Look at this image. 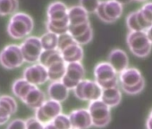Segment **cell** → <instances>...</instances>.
<instances>
[{
  "instance_id": "6da1fadb",
  "label": "cell",
  "mask_w": 152,
  "mask_h": 129,
  "mask_svg": "<svg viewBox=\"0 0 152 129\" xmlns=\"http://www.w3.org/2000/svg\"><path fill=\"white\" fill-rule=\"evenodd\" d=\"M32 18L24 13H18L13 15L7 26L9 36L15 40H21L28 36L33 30Z\"/></svg>"
},
{
  "instance_id": "7a4b0ae2",
  "label": "cell",
  "mask_w": 152,
  "mask_h": 129,
  "mask_svg": "<svg viewBox=\"0 0 152 129\" xmlns=\"http://www.w3.org/2000/svg\"><path fill=\"white\" fill-rule=\"evenodd\" d=\"M118 81L124 92L130 95L140 93L145 86V81L141 73L136 68H126L120 73Z\"/></svg>"
},
{
  "instance_id": "3957f363",
  "label": "cell",
  "mask_w": 152,
  "mask_h": 129,
  "mask_svg": "<svg viewBox=\"0 0 152 129\" xmlns=\"http://www.w3.org/2000/svg\"><path fill=\"white\" fill-rule=\"evenodd\" d=\"M126 41L132 53L138 57L147 56L151 50L152 44L146 32H131L127 36Z\"/></svg>"
},
{
  "instance_id": "277c9868",
  "label": "cell",
  "mask_w": 152,
  "mask_h": 129,
  "mask_svg": "<svg viewBox=\"0 0 152 129\" xmlns=\"http://www.w3.org/2000/svg\"><path fill=\"white\" fill-rule=\"evenodd\" d=\"M95 82L100 86V88L107 89L117 86L118 76L117 73L107 62L99 63L94 68Z\"/></svg>"
},
{
  "instance_id": "5b68a950",
  "label": "cell",
  "mask_w": 152,
  "mask_h": 129,
  "mask_svg": "<svg viewBox=\"0 0 152 129\" xmlns=\"http://www.w3.org/2000/svg\"><path fill=\"white\" fill-rule=\"evenodd\" d=\"M88 111L92 120V125L102 128L107 126L111 121L110 108L106 105L101 100H97L90 102Z\"/></svg>"
},
{
  "instance_id": "8992f818",
  "label": "cell",
  "mask_w": 152,
  "mask_h": 129,
  "mask_svg": "<svg viewBox=\"0 0 152 129\" xmlns=\"http://www.w3.org/2000/svg\"><path fill=\"white\" fill-rule=\"evenodd\" d=\"M102 89L100 86L92 80L83 79L73 89L74 96L83 101H93L100 100Z\"/></svg>"
},
{
  "instance_id": "52a82bcc",
  "label": "cell",
  "mask_w": 152,
  "mask_h": 129,
  "mask_svg": "<svg viewBox=\"0 0 152 129\" xmlns=\"http://www.w3.org/2000/svg\"><path fill=\"white\" fill-rule=\"evenodd\" d=\"M24 62L20 46L10 44L0 52V64L6 69H15L20 67Z\"/></svg>"
},
{
  "instance_id": "ba28073f",
  "label": "cell",
  "mask_w": 152,
  "mask_h": 129,
  "mask_svg": "<svg viewBox=\"0 0 152 129\" xmlns=\"http://www.w3.org/2000/svg\"><path fill=\"white\" fill-rule=\"evenodd\" d=\"M85 68L81 62L66 64L65 73L61 79V82L68 90H73L81 81L84 79Z\"/></svg>"
},
{
  "instance_id": "9c48e42d",
  "label": "cell",
  "mask_w": 152,
  "mask_h": 129,
  "mask_svg": "<svg viewBox=\"0 0 152 129\" xmlns=\"http://www.w3.org/2000/svg\"><path fill=\"white\" fill-rule=\"evenodd\" d=\"M96 13L100 20L105 23L115 22L123 13V7L115 0H107L99 3Z\"/></svg>"
},
{
  "instance_id": "30bf717a",
  "label": "cell",
  "mask_w": 152,
  "mask_h": 129,
  "mask_svg": "<svg viewBox=\"0 0 152 129\" xmlns=\"http://www.w3.org/2000/svg\"><path fill=\"white\" fill-rule=\"evenodd\" d=\"M35 110V117L45 125L60 115L63 108L60 102L53 100H46L44 103Z\"/></svg>"
},
{
  "instance_id": "8fae6325",
  "label": "cell",
  "mask_w": 152,
  "mask_h": 129,
  "mask_svg": "<svg viewBox=\"0 0 152 129\" xmlns=\"http://www.w3.org/2000/svg\"><path fill=\"white\" fill-rule=\"evenodd\" d=\"M23 59L27 63H36L39 61V56L43 51L40 40L38 37H28L20 46Z\"/></svg>"
},
{
  "instance_id": "7c38bea8",
  "label": "cell",
  "mask_w": 152,
  "mask_h": 129,
  "mask_svg": "<svg viewBox=\"0 0 152 129\" xmlns=\"http://www.w3.org/2000/svg\"><path fill=\"white\" fill-rule=\"evenodd\" d=\"M23 78L35 86L44 84L48 80L47 68L39 63L32 64L24 69Z\"/></svg>"
},
{
  "instance_id": "4fadbf2b",
  "label": "cell",
  "mask_w": 152,
  "mask_h": 129,
  "mask_svg": "<svg viewBox=\"0 0 152 129\" xmlns=\"http://www.w3.org/2000/svg\"><path fill=\"white\" fill-rule=\"evenodd\" d=\"M67 116L73 129H89L92 126V120L87 108L73 109Z\"/></svg>"
},
{
  "instance_id": "5bb4252c",
  "label": "cell",
  "mask_w": 152,
  "mask_h": 129,
  "mask_svg": "<svg viewBox=\"0 0 152 129\" xmlns=\"http://www.w3.org/2000/svg\"><path fill=\"white\" fill-rule=\"evenodd\" d=\"M17 102L10 95L0 96V125L9 121L11 117L17 111Z\"/></svg>"
},
{
  "instance_id": "9a60e30c",
  "label": "cell",
  "mask_w": 152,
  "mask_h": 129,
  "mask_svg": "<svg viewBox=\"0 0 152 129\" xmlns=\"http://www.w3.org/2000/svg\"><path fill=\"white\" fill-rule=\"evenodd\" d=\"M113 69L117 73L120 74L126 68H128L129 59L127 54L119 48L113 49L108 55V62Z\"/></svg>"
},
{
  "instance_id": "2e32d148",
  "label": "cell",
  "mask_w": 152,
  "mask_h": 129,
  "mask_svg": "<svg viewBox=\"0 0 152 129\" xmlns=\"http://www.w3.org/2000/svg\"><path fill=\"white\" fill-rule=\"evenodd\" d=\"M46 100L45 93L37 86H32V88L26 93L23 98L22 101L30 108L37 109L40 107Z\"/></svg>"
},
{
  "instance_id": "e0dca14e",
  "label": "cell",
  "mask_w": 152,
  "mask_h": 129,
  "mask_svg": "<svg viewBox=\"0 0 152 129\" xmlns=\"http://www.w3.org/2000/svg\"><path fill=\"white\" fill-rule=\"evenodd\" d=\"M47 93L49 100H53L61 103L67 100L69 96V90L61 81H56L51 82L48 87Z\"/></svg>"
},
{
  "instance_id": "ac0fdd59",
  "label": "cell",
  "mask_w": 152,
  "mask_h": 129,
  "mask_svg": "<svg viewBox=\"0 0 152 129\" xmlns=\"http://www.w3.org/2000/svg\"><path fill=\"white\" fill-rule=\"evenodd\" d=\"M67 7L60 1L53 2L48 8V22H58L68 20Z\"/></svg>"
},
{
  "instance_id": "d6986e66",
  "label": "cell",
  "mask_w": 152,
  "mask_h": 129,
  "mask_svg": "<svg viewBox=\"0 0 152 129\" xmlns=\"http://www.w3.org/2000/svg\"><path fill=\"white\" fill-rule=\"evenodd\" d=\"M63 60L68 63H74V62H81L83 58V49L81 45L77 43H73L69 47L65 48L62 51H60Z\"/></svg>"
},
{
  "instance_id": "ffe728a7",
  "label": "cell",
  "mask_w": 152,
  "mask_h": 129,
  "mask_svg": "<svg viewBox=\"0 0 152 129\" xmlns=\"http://www.w3.org/2000/svg\"><path fill=\"white\" fill-rule=\"evenodd\" d=\"M100 100L107 105L110 108L118 106L122 100V93L121 91L117 86L103 89Z\"/></svg>"
},
{
  "instance_id": "44dd1931",
  "label": "cell",
  "mask_w": 152,
  "mask_h": 129,
  "mask_svg": "<svg viewBox=\"0 0 152 129\" xmlns=\"http://www.w3.org/2000/svg\"><path fill=\"white\" fill-rule=\"evenodd\" d=\"M137 20L142 29V31H147L152 25V3H148L143 6V7L137 11Z\"/></svg>"
},
{
  "instance_id": "7402d4cb",
  "label": "cell",
  "mask_w": 152,
  "mask_h": 129,
  "mask_svg": "<svg viewBox=\"0 0 152 129\" xmlns=\"http://www.w3.org/2000/svg\"><path fill=\"white\" fill-rule=\"evenodd\" d=\"M69 25H77L89 22L88 13H86L80 6L72 7L67 11Z\"/></svg>"
},
{
  "instance_id": "603a6c76",
  "label": "cell",
  "mask_w": 152,
  "mask_h": 129,
  "mask_svg": "<svg viewBox=\"0 0 152 129\" xmlns=\"http://www.w3.org/2000/svg\"><path fill=\"white\" fill-rule=\"evenodd\" d=\"M63 60L62 56L60 51L57 49H53V50H43L39 56V63L46 68L50 67L51 64Z\"/></svg>"
},
{
  "instance_id": "cb8c5ba5",
  "label": "cell",
  "mask_w": 152,
  "mask_h": 129,
  "mask_svg": "<svg viewBox=\"0 0 152 129\" xmlns=\"http://www.w3.org/2000/svg\"><path fill=\"white\" fill-rule=\"evenodd\" d=\"M65 67H66V63L64 60L58 61L51 64L50 67L47 68L48 80H50L51 82L61 81V79L63 78L65 73Z\"/></svg>"
},
{
  "instance_id": "d4e9b609",
  "label": "cell",
  "mask_w": 152,
  "mask_h": 129,
  "mask_svg": "<svg viewBox=\"0 0 152 129\" xmlns=\"http://www.w3.org/2000/svg\"><path fill=\"white\" fill-rule=\"evenodd\" d=\"M32 86H34V85L31 84L23 78H20V79L15 80L13 83L11 90H12L13 94L16 98H18L22 100L23 98L26 95V93L32 88Z\"/></svg>"
},
{
  "instance_id": "484cf974",
  "label": "cell",
  "mask_w": 152,
  "mask_h": 129,
  "mask_svg": "<svg viewBox=\"0 0 152 129\" xmlns=\"http://www.w3.org/2000/svg\"><path fill=\"white\" fill-rule=\"evenodd\" d=\"M57 35L50 32H47L40 38V43L43 50L57 49Z\"/></svg>"
},
{
  "instance_id": "4316f807",
  "label": "cell",
  "mask_w": 152,
  "mask_h": 129,
  "mask_svg": "<svg viewBox=\"0 0 152 129\" xmlns=\"http://www.w3.org/2000/svg\"><path fill=\"white\" fill-rule=\"evenodd\" d=\"M18 8V0H0V15L15 13Z\"/></svg>"
},
{
  "instance_id": "83f0119b",
  "label": "cell",
  "mask_w": 152,
  "mask_h": 129,
  "mask_svg": "<svg viewBox=\"0 0 152 129\" xmlns=\"http://www.w3.org/2000/svg\"><path fill=\"white\" fill-rule=\"evenodd\" d=\"M91 27V26L89 22L81 23V24H77V25H69L67 32L74 39V38H77V37L83 35Z\"/></svg>"
},
{
  "instance_id": "f1b7e54d",
  "label": "cell",
  "mask_w": 152,
  "mask_h": 129,
  "mask_svg": "<svg viewBox=\"0 0 152 129\" xmlns=\"http://www.w3.org/2000/svg\"><path fill=\"white\" fill-rule=\"evenodd\" d=\"M56 129H72V125L67 115L60 114L51 121Z\"/></svg>"
},
{
  "instance_id": "f546056e",
  "label": "cell",
  "mask_w": 152,
  "mask_h": 129,
  "mask_svg": "<svg viewBox=\"0 0 152 129\" xmlns=\"http://www.w3.org/2000/svg\"><path fill=\"white\" fill-rule=\"evenodd\" d=\"M73 43H76V42L68 32L60 34L57 37V50L62 51L63 49H64L65 48L69 47L70 45Z\"/></svg>"
},
{
  "instance_id": "4dcf8cb0",
  "label": "cell",
  "mask_w": 152,
  "mask_h": 129,
  "mask_svg": "<svg viewBox=\"0 0 152 129\" xmlns=\"http://www.w3.org/2000/svg\"><path fill=\"white\" fill-rule=\"evenodd\" d=\"M100 1L99 0H80V7L88 14L96 12Z\"/></svg>"
},
{
  "instance_id": "1f68e13d",
  "label": "cell",
  "mask_w": 152,
  "mask_h": 129,
  "mask_svg": "<svg viewBox=\"0 0 152 129\" xmlns=\"http://www.w3.org/2000/svg\"><path fill=\"white\" fill-rule=\"evenodd\" d=\"M126 23H127L128 28L131 30V32H144V31H142V29L140 28V26L138 23L136 12L131 13L128 15L127 20H126Z\"/></svg>"
},
{
  "instance_id": "d6a6232c",
  "label": "cell",
  "mask_w": 152,
  "mask_h": 129,
  "mask_svg": "<svg viewBox=\"0 0 152 129\" xmlns=\"http://www.w3.org/2000/svg\"><path fill=\"white\" fill-rule=\"evenodd\" d=\"M92 38H93V31H92V28L91 27L83 35L77 37V38H74L73 40L79 45H85V44L90 43L91 41Z\"/></svg>"
},
{
  "instance_id": "836d02e7",
  "label": "cell",
  "mask_w": 152,
  "mask_h": 129,
  "mask_svg": "<svg viewBox=\"0 0 152 129\" xmlns=\"http://www.w3.org/2000/svg\"><path fill=\"white\" fill-rule=\"evenodd\" d=\"M25 129H44V124L39 121L35 117L25 120Z\"/></svg>"
},
{
  "instance_id": "e575fe53",
  "label": "cell",
  "mask_w": 152,
  "mask_h": 129,
  "mask_svg": "<svg viewBox=\"0 0 152 129\" xmlns=\"http://www.w3.org/2000/svg\"><path fill=\"white\" fill-rule=\"evenodd\" d=\"M6 129H25V120L15 118L10 121Z\"/></svg>"
},
{
  "instance_id": "d590c367",
  "label": "cell",
  "mask_w": 152,
  "mask_h": 129,
  "mask_svg": "<svg viewBox=\"0 0 152 129\" xmlns=\"http://www.w3.org/2000/svg\"><path fill=\"white\" fill-rule=\"evenodd\" d=\"M146 126H147V129H152V111H151L148 118L147 119Z\"/></svg>"
},
{
  "instance_id": "8d00e7d4",
  "label": "cell",
  "mask_w": 152,
  "mask_h": 129,
  "mask_svg": "<svg viewBox=\"0 0 152 129\" xmlns=\"http://www.w3.org/2000/svg\"><path fill=\"white\" fill-rule=\"evenodd\" d=\"M146 34H147V36H148V38L150 43L152 44V25L146 31Z\"/></svg>"
},
{
  "instance_id": "74e56055",
  "label": "cell",
  "mask_w": 152,
  "mask_h": 129,
  "mask_svg": "<svg viewBox=\"0 0 152 129\" xmlns=\"http://www.w3.org/2000/svg\"><path fill=\"white\" fill-rule=\"evenodd\" d=\"M44 129H56V128L52 122H49L44 125Z\"/></svg>"
},
{
  "instance_id": "f35d334b",
  "label": "cell",
  "mask_w": 152,
  "mask_h": 129,
  "mask_svg": "<svg viewBox=\"0 0 152 129\" xmlns=\"http://www.w3.org/2000/svg\"><path fill=\"white\" fill-rule=\"evenodd\" d=\"M115 2H117V3H119L120 5H125V4H128V3H130L132 0H115Z\"/></svg>"
},
{
  "instance_id": "ab89813d",
  "label": "cell",
  "mask_w": 152,
  "mask_h": 129,
  "mask_svg": "<svg viewBox=\"0 0 152 129\" xmlns=\"http://www.w3.org/2000/svg\"><path fill=\"white\" fill-rule=\"evenodd\" d=\"M137 1H145V0H137Z\"/></svg>"
},
{
  "instance_id": "60d3db41",
  "label": "cell",
  "mask_w": 152,
  "mask_h": 129,
  "mask_svg": "<svg viewBox=\"0 0 152 129\" xmlns=\"http://www.w3.org/2000/svg\"><path fill=\"white\" fill-rule=\"evenodd\" d=\"M72 129H73V128H72Z\"/></svg>"
}]
</instances>
